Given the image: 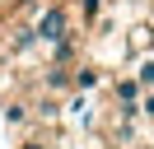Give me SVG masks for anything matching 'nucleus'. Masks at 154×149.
I'll list each match as a JSON object with an SVG mask.
<instances>
[{
    "instance_id": "obj_1",
    "label": "nucleus",
    "mask_w": 154,
    "mask_h": 149,
    "mask_svg": "<svg viewBox=\"0 0 154 149\" xmlns=\"http://www.w3.org/2000/svg\"><path fill=\"white\" fill-rule=\"evenodd\" d=\"M38 37H42V42H51V47H61V42L70 37V19H66V9H61V5H51L47 14L38 19Z\"/></svg>"
},
{
    "instance_id": "obj_2",
    "label": "nucleus",
    "mask_w": 154,
    "mask_h": 149,
    "mask_svg": "<svg viewBox=\"0 0 154 149\" xmlns=\"http://www.w3.org/2000/svg\"><path fill=\"white\" fill-rule=\"evenodd\" d=\"M140 79H122V84H117V102H122V112H140V107H135V102H140Z\"/></svg>"
},
{
    "instance_id": "obj_3",
    "label": "nucleus",
    "mask_w": 154,
    "mask_h": 149,
    "mask_svg": "<svg viewBox=\"0 0 154 149\" xmlns=\"http://www.w3.org/2000/svg\"><path fill=\"white\" fill-rule=\"evenodd\" d=\"M75 84H79V89H94V84H98V74H94V65H84V70L75 74Z\"/></svg>"
},
{
    "instance_id": "obj_4",
    "label": "nucleus",
    "mask_w": 154,
    "mask_h": 149,
    "mask_svg": "<svg viewBox=\"0 0 154 149\" xmlns=\"http://www.w3.org/2000/svg\"><path fill=\"white\" fill-rule=\"evenodd\" d=\"M135 79H140V89H154V61H145V65H140V74H135Z\"/></svg>"
},
{
    "instance_id": "obj_5",
    "label": "nucleus",
    "mask_w": 154,
    "mask_h": 149,
    "mask_svg": "<svg viewBox=\"0 0 154 149\" xmlns=\"http://www.w3.org/2000/svg\"><path fill=\"white\" fill-rule=\"evenodd\" d=\"M140 112H145V117H154V89H149V93L140 98Z\"/></svg>"
},
{
    "instance_id": "obj_6",
    "label": "nucleus",
    "mask_w": 154,
    "mask_h": 149,
    "mask_svg": "<svg viewBox=\"0 0 154 149\" xmlns=\"http://www.w3.org/2000/svg\"><path fill=\"white\" fill-rule=\"evenodd\" d=\"M84 14H98V0H84Z\"/></svg>"
},
{
    "instance_id": "obj_7",
    "label": "nucleus",
    "mask_w": 154,
    "mask_h": 149,
    "mask_svg": "<svg viewBox=\"0 0 154 149\" xmlns=\"http://www.w3.org/2000/svg\"><path fill=\"white\" fill-rule=\"evenodd\" d=\"M23 149H42V144H23Z\"/></svg>"
}]
</instances>
